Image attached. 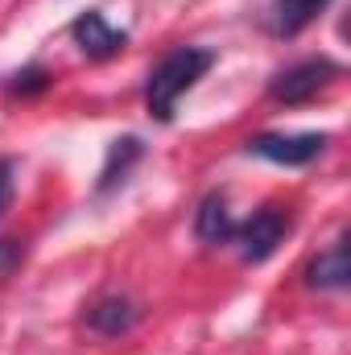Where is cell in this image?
<instances>
[{
  "label": "cell",
  "instance_id": "obj_1",
  "mask_svg": "<svg viewBox=\"0 0 351 355\" xmlns=\"http://www.w3.org/2000/svg\"><path fill=\"white\" fill-rule=\"evenodd\" d=\"M215 67V50L207 46H178L170 50L153 71H149V83H145V107L157 124H170L178 112V99L186 91H194V83Z\"/></svg>",
  "mask_w": 351,
  "mask_h": 355
},
{
  "label": "cell",
  "instance_id": "obj_7",
  "mask_svg": "<svg viewBox=\"0 0 351 355\" xmlns=\"http://www.w3.org/2000/svg\"><path fill=\"white\" fill-rule=\"evenodd\" d=\"M137 318H141V310H137V302L124 297V293H108V297L91 302V310H87V327L95 335H103V339L128 335V331L137 327Z\"/></svg>",
  "mask_w": 351,
  "mask_h": 355
},
{
  "label": "cell",
  "instance_id": "obj_4",
  "mask_svg": "<svg viewBox=\"0 0 351 355\" xmlns=\"http://www.w3.org/2000/svg\"><path fill=\"white\" fill-rule=\"evenodd\" d=\"M244 149L264 157V162H277V166L293 170V166H310L327 149V132H261Z\"/></svg>",
  "mask_w": 351,
  "mask_h": 355
},
{
  "label": "cell",
  "instance_id": "obj_13",
  "mask_svg": "<svg viewBox=\"0 0 351 355\" xmlns=\"http://www.w3.org/2000/svg\"><path fill=\"white\" fill-rule=\"evenodd\" d=\"M8 194H12V162L0 157V215H4V207H8Z\"/></svg>",
  "mask_w": 351,
  "mask_h": 355
},
{
  "label": "cell",
  "instance_id": "obj_12",
  "mask_svg": "<svg viewBox=\"0 0 351 355\" xmlns=\"http://www.w3.org/2000/svg\"><path fill=\"white\" fill-rule=\"evenodd\" d=\"M25 261V244L21 240H0V277H12Z\"/></svg>",
  "mask_w": 351,
  "mask_h": 355
},
{
  "label": "cell",
  "instance_id": "obj_8",
  "mask_svg": "<svg viewBox=\"0 0 351 355\" xmlns=\"http://www.w3.org/2000/svg\"><path fill=\"white\" fill-rule=\"evenodd\" d=\"M331 0H273L268 4V33L277 37H298Z\"/></svg>",
  "mask_w": 351,
  "mask_h": 355
},
{
  "label": "cell",
  "instance_id": "obj_5",
  "mask_svg": "<svg viewBox=\"0 0 351 355\" xmlns=\"http://www.w3.org/2000/svg\"><path fill=\"white\" fill-rule=\"evenodd\" d=\"M71 37L79 42V50L87 54L91 62H108V58H116L128 46V33L124 29H112L103 21V12H79L75 25H71Z\"/></svg>",
  "mask_w": 351,
  "mask_h": 355
},
{
  "label": "cell",
  "instance_id": "obj_11",
  "mask_svg": "<svg viewBox=\"0 0 351 355\" xmlns=\"http://www.w3.org/2000/svg\"><path fill=\"white\" fill-rule=\"evenodd\" d=\"M12 95H37V91L50 87V71H42V67H25V71H17L12 75Z\"/></svg>",
  "mask_w": 351,
  "mask_h": 355
},
{
  "label": "cell",
  "instance_id": "obj_10",
  "mask_svg": "<svg viewBox=\"0 0 351 355\" xmlns=\"http://www.w3.org/2000/svg\"><path fill=\"white\" fill-rule=\"evenodd\" d=\"M137 157H141V141H137V137L112 141V149H108V166H103V174H99V190H112L116 182H124L128 166H132Z\"/></svg>",
  "mask_w": 351,
  "mask_h": 355
},
{
  "label": "cell",
  "instance_id": "obj_2",
  "mask_svg": "<svg viewBox=\"0 0 351 355\" xmlns=\"http://www.w3.org/2000/svg\"><path fill=\"white\" fill-rule=\"evenodd\" d=\"M339 75H343V67H339L335 58L314 54V58H302V62H293V67L277 71V75H273V83H268V95H273L277 103L298 107V103H310L314 95H323V91L331 87Z\"/></svg>",
  "mask_w": 351,
  "mask_h": 355
},
{
  "label": "cell",
  "instance_id": "obj_9",
  "mask_svg": "<svg viewBox=\"0 0 351 355\" xmlns=\"http://www.w3.org/2000/svg\"><path fill=\"white\" fill-rule=\"evenodd\" d=\"M194 232H198L203 244H232V236H236V219H232L223 194H207V198L198 202Z\"/></svg>",
  "mask_w": 351,
  "mask_h": 355
},
{
  "label": "cell",
  "instance_id": "obj_3",
  "mask_svg": "<svg viewBox=\"0 0 351 355\" xmlns=\"http://www.w3.org/2000/svg\"><path fill=\"white\" fill-rule=\"evenodd\" d=\"M289 227H293V219H289L285 207H261L244 223H236V236L232 240L240 244V257L248 265H261V261H268L281 248V240L289 236Z\"/></svg>",
  "mask_w": 351,
  "mask_h": 355
},
{
  "label": "cell",
  "instance_id": "obj_6",
  "mask_svg": "<svg viewBox=\"0 0 351 355\" xmlns=\"http://www.w3.org/2000/svg\"><path fill=\"white\" fill-rule=\"evenodd\" d=\"M351 265H348V232H339L310 265H306V285L310 289H348Z\"/></svg>",
  "mask_w": 351,
  "mask_h": 355
}]
</instances>
